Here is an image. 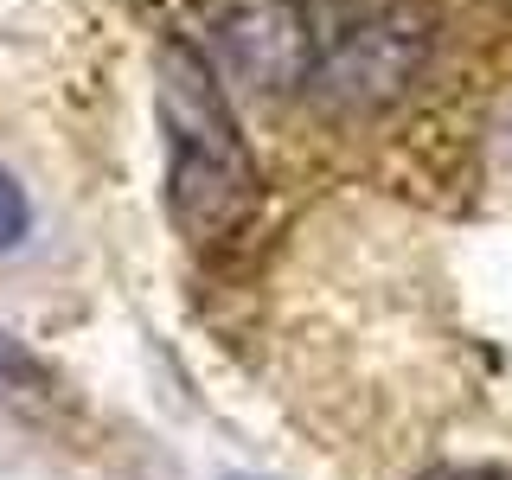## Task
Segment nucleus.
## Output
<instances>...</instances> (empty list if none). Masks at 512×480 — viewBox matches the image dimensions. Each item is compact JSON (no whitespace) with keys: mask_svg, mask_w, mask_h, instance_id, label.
Wrapping results in <instances>:
<instances>
[{"mask_svg":"<svg viewBox=\"0 0 512 480\" xmlns=\"http://www.w3.org/2000/svg\"><path fill=\"white\" fill-rule=\"evenodd\" d=\"M26 224H32V205H26V192L20 180H13L7 167H0V250H13L26 237Z\"/></svg>","mask_w":512,"mask_h":480,"instance_id":"20e7f679","label":"nucleus"},{"mask_svg":"<svg viewBox=\"0 0 512 480\" xmlns=\"http://www.w3.org/2000/svg\"><path fill=\"white\" fill-rule=\"evenodd\" d=\"M212 45L224 71L256 96H288L314 77V20L301 0H224L212 13Z\"/></svg>","mask_w":512,"mask_h":480,"instance_id":"7ed1b4c3","label":"nucleus"},{"mask_svg":"<svg viewBox=\"0 0 512 480\" xmlns=\"http://www.w3.org/2000/svg\"><path fill=\"white\" fill-rule=\"evenodd\" d=\"M423 480H512V468H493V461H442V468H423Z\"/></svg>","mask_w":512,"mask_h":480,"instance_id":"39448f33","label":"nucleus"},{"mask_svg":"<svg viewBox=\"0 0 512 480\" xmlns=\"http://www.w3.org/2000/svg\"><path fill=\"white\" fill-rule=\"evenodd\" d=\"M429 45H436V32H429L423 13H410V7L365 13V20H352L346 32H333L314 52L308 84H320L346 109H378V103L404 96L416 77H423Z\"/></svg>","mask_w":512,"mask_h":480,"instance_id":"f03ea898","label":"nucleus"},{"mask_svg":"<svg viewBox=\"0 0 512 480\" xmlns=\"http://www.w3.org/2000/svg\"><path fill=\"white\" fill-rule=\"evenodd\" d=\"M160 128H167V205L186 237H224L256 205V160L244 148L212 64L192 45L160 52Z\"/></svg>","mask_w":512,"mask_h":480,"instance_id":"f257e3e1","label":"nucleus"}]
</instances>
